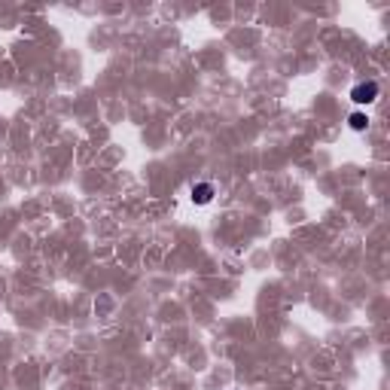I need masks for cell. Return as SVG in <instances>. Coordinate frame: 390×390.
<instances>
[{
    "instance_id": "cell-3",
    "label": "cell",
    "mask_w": 390,
    "mask_h": 390,
    "mask_svg": "<svg viewBox=\"0 0 390 390\" xmlns=\"http://www.w3.org/2000/svg\"><path fill=\"white\" fill-rule=\"evenodd\" d=\"M348 125H351L354 132H366V128H369V116H366V113H351Z\"/></svg>"
},
{
    "instance_id": "cell-2",
    "label": "cell",
    "mask_w": 390,
    "mask_h": 390,
    "mask_svg": "<svg viewBox=\"0 0 390 390\" xmlns=\"http://www.w3.org/2000/svg\"><path fill=\"white\" fill-rule=\"evenodd\" d=\"M193 202L195 204H210L214 202V186H210V183H195L193 186Z\"/></svg>"
},
{
    "instance_id": "cell-1",
    "label": "cell",
    "mask_w": 390,
    "mask_h": 390,
    "mask_svg": "<svg viewBox=\"0 0 390 390\" xmlns=\"http://www.w3.org/2000/svg\"><path fill=\"white\" fill-rule=\"evenodd\" d=\"M378 95H381V86L375 83V80H366V83H357V86L351 88V101H354V104H360V107L375 104V101H378Z\"/></svg>"
}]
</instances>
